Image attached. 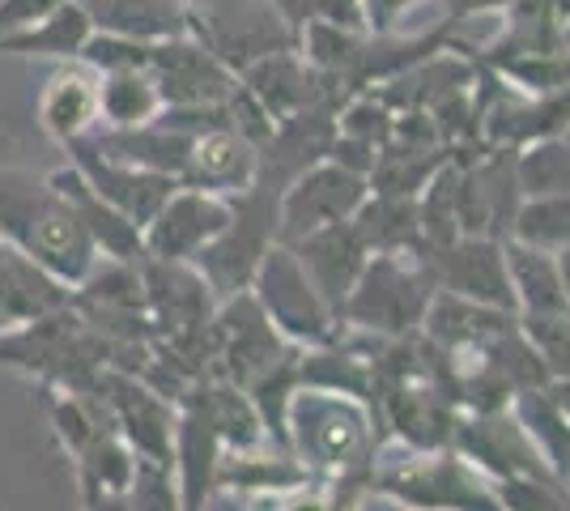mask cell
Wrapping results in <instances>:
<instances>
[{
    "label": "cell",
    "instance_id": "cell-35",
    "mask_svg": "<svg viewBox=\"0 0 570 511\" xmlns=\"http://www.w3.org/2000/svg\"><path fill=\"white\" fill-rule=\"evenodd\" d=\"M567 39H570V30H567Z\"/></svg>",
    "mask_w": 570,
    "mask_h": 511
},
{
    "label": "cell",
    "instance_id": "cell-7",
    "mask_svg": "<svg viewBox=\"0 0 570 511\" xmlns=\"http://www.w3.org/2000/svg\"><path fill=\"white\" fill-rule=\"evenodd\" d=\"M191 35L217 51L235 73H243L273 51L298 48L303 26L285 13L282 0H235V4L191 9Z\"/></svg>",
    "mask_w": 570,
    "mask_h": 511
},
{
    "label": "cell",
    "instance_id": "cell-21",
    "mask_svg": "<svg viewBox=\"0 0 570 511\" xmlns=\"http://www.w3.org/2000/svg\"><path fill=\"white\" fill-rule=\"evenodd\" d=\"M570 0H511L502 9L499 35L481 48V56H507V51H541L570 43Z\"/></svg>",
    "mask_w": 570,
    "mask_h": 511
},
{
    "label": "cell",
    "instance_id": "cell-23",
    "mask_svg": "<svg viewBox=\"0 0 570 511\" xmlns=\"http://www.w3.org/2000/svg\"><path fill=\"white\" fill-rule=\"evenodd\" d=\"M98 98H102V124L98 128H145V124H154L167 111L163 90H158L149 69H111V73H102Z\"/></svg>",
    "mask_w": 570,
    "mask_h": 511
},
{
    "label": "cell",
    "instance_id": "cell-19",
    "mask_svg": "<svg viewBox=\"0 0 570 511\" xmlns=\"http://www.w3.org/2000/svg\"><path fill=\"white\" fill-rule=\"evenodd\" d=\"M81 4L95 30L141 43H163L191 30V9L184 0H81Z\"/></svg>",
    "mask_w": 570,
    "mask_h": 511
},
{
    "label": "cell",
    "instance_id": "cell-4",
    "mask_svg": "<svg viewBox=\"0 0 570 511\" xmlns=\"http://www.w3.org/2000/svg\"><path fill=\"white\" fill-rule=\"evenodd\" d=\"M371 490L409 508H502L499 487L455 448H409L404 461L375 464Z\"/></svg>",
    "mask_w": 570,
    "mask_h": 511
},
{
    "label": "cell",
    "instance_id": "cell-10",
    "mask_svg": "<svg viewBox=\"0 0 570 511\" xmlns=\"http://www.w3.org/2000/svg\"><path fill=\"white\" fill-rule=\"evenodd\" d=\"M230 218H235V200L230 196L179 184L163 200V209L145 222L141 230L145 256H158V261H196L230 226Z\"/></svg>",
    "mask_w": 570,
    "mask_h": 511
},
{
    "label": "cell",
    "instance_id": "cell-14",
    "mask_svg": "<svg viewBox=\"0 0 570 511\" xmlns=\"http://www.w3.org/2000/svg\"><path fill=\"white\" fill-rule=\"evenodd\" d=\"M298 252V265L307 268L311 286L324 294V303L336 312H345V298L354 294L357 277H362V268L366 261L375 256L366 239H362V230L350 222H333V226H324V230H311L307 239H298V244H289Z\"/></svg>",
    "mask_w": 570,
    "mask_h": 511
},
{
    "label": "cell",
    "instance_id": "cell-27",
    "mask_svg": "<svg viewBox=\"0 0 570 511\" xmlns=\"http://www.w3.org/2000/svg\"><path fill=\"white\" fill-rule=\"evenodd\" d=\"M507 239L546 247V252L567 247L570 244V196H523Z\"/></svg>",
    "mask_w": 570,
    "mask_h": 511
},
{
    "label": "cell",
    "instance_id": "cell-13",
    "mask_svg": "<svg viewBox=\"0 0 570 511\" xmlns=\"http://www.w3.org/2000/svg\"><path fill=\"white\" fill-rule=\"evenodd\" d=\"M256 179H261V146L252 137H243L230 116L196 128L179 184H191V188H205V193L235 200Z\"/></svg>",
    "mask_w": 570,
    "mask_h": 511
},
{
    "label": "cell",
    "instance_id": "cell-11",
    "mask_svg": "<svg viewBox=\"0 0 570 511\" xmlns=\"http://www.w3.org/2000/svg\"><path fill=\"white\" fill-rule=\"evenodd\" d=\"M422 265L430 268L439 291L473 298V303H485V307L515 312V291H511V268H507V244L502 239L460 235L455 244L422 252Z\"/></svg>",
    "mask_w": 570,
    "mask_h": 511
},
{
    "label": "cell",
    "instance_id": "cell-1",
    "mask_svg": "<svg viewBox=\"0 0 570 511\" xmlns=\"http://www.w3.org/2000/svg\"><path fill=\"white\" fill-rule=\"evenodd\" d=\"M285 443L307 473L336 478V490H350L354 478L371 487L375 473V405L366 396L320 384H298L285 417Z\"/></svg>",
    "mask_w": 570,
    "mask_h": 511
},
{
    "label": "cell",
    "instance_id": "cell-15",
    "mask_svg": "<svg viewBox=\"0 0 570 511\" xmlns=\"http://www.w3.org/2000/svg\"><path fill=\"white\" fill-rule=\"evenodd\" d=\"M98 73L86 60H60V69L48 77L43 95H39V128L51 141L69 146L90 137L102 124V98H98Z\"/></svg>",
    "mask_w": 570,
    "mask_h": 511
},
{
    "label": "cell",
    "instance_id": "cell-31",
    "mask_svg": "<svg viewBox=\"0 0 570 511\" xmlns=\"http://www.w3.org/2000/svg\"><path fill=\"white\" fill-rule=\"evenodd\" d=\"M553 256H558V273H562V291H567V298H570V244L558 247Z\"/></svg>",
    "mask_w": 570,
    "mask_h": 511
},
{
    "label": "cell",
    "instance_id": "cell-6",
    "mask_svg": "<svg viewBox=\"0 0 570 511\" xmlns=\"http://www.w3.org/2000/svg\"><path fill=\"white\" fill-rule=\"evenodd\" d=\"M298 345L282 337V328L268 320L261 298L252 291H238L235 298L217 303L209 320V358L217 363V375L238 389H252L261 375H268L277 363H285Z\"/></svg>",
    "mask_w": 570,
    "mask_h": 511
},
{
    "label": "cell",
    "instance_id": "cell-16",
    "mask_svg": "<svg viewBox=\"0 0 570 511\" xmlns=\"http://www.w3.org/2000/svg\"><path fill=\"white\" fill-rule=\"evenodd\" d=\"M226 456V443L214 431V422L200 414L191 401H184L175 422V487L179 508H205L217 490V464Z\"/></svg>",
    "mask_w": 570,
    "mask_h": 511
},
{
    "label": "cell",
    "instance_id": "cell-2",
    "mask_svg": "<svg viewBox=\"0 0 570 511\" xmlns=\"http://www.w3.org/2000/svg\"><path fill=\"white\" fill-rule=\"evenodd\" d=\"M0 235L69 286H81L86 273L98 265V247L86 222L77 218L69 196L51 184V175L39 179L30 170L0 167Z\"/></svg>",
    "mask_w": 570,
    "mask_h": 511
},
{
    "label": "cell",
    "instance_id": "cell-5",
    "mask_svg": "<svg viewBox=\"0 0 570 511\" xmlns=\"http://www.w3.org/2000/svg\"><path fill=\"white\" fill-rule=\"evenodd\" d=\"M252 294L261 298L268 320L282 328V337L294 341L298 350L333 345L345 337V324L324 303V294L311 286L307 268L298 265V252L289 244H273L264 252L261 268L252 277Z\"/></svg>",
    "mask_w": 570,
    "mask_h": 511
},
{
    "label": "cell",
    "instance_id": "cell-17",
    "mask_svg": "<svg viewBox=\"0 0 570 511\" xmlns=\"http://www.w3.org/2000/svg\"><path fill=\"white\" fill-rule=\"evenodd\" d=\"M51 184L69 196V205L77 209V218L86 222V230H90V239H95L98 256H107V261H141L145 256L141 226H137L132 218H124L111 200H102L72 163H65L60 170H51Z\"/></svg>",
    "mask_w": 570,
    "mask_h": 511
},
{
    "label": "cell",
    "instance_id": "cell-34",
    "mask_svg": "<svg viewBox=\"0 0 570 511\" xmlns=\"http://www.w3.org/2000/svg\"><path fill=\"white\" fill-rule=\"evenodd\" d=\"M9 324H13V320L4 316V312H0V333H4V328H9Z\"/></svg>",
    "mask_w": 570,
    "mask_h": 511
},
{
    "label": "cell",
    "instance_id": "cell-25",
    "mask_svg": "<svg viewBox=\"0 0 570 511\" xmlns=\"http://www.w3.org/2000/svg\"><path fill=\"white\" fill-rule=\"evenodd\" d=\"M515 417L523 422L528 439L537 443V452L546 456V464L570 482V417L562 414V405L553 401L549 384H537V389H523L515 401H511Z\"/></svg>",
    "mask_w": 570,
    "mask_h": 511
},
{
    "label": "cell",
    "instance_id": "cell-20",
    "mask_svg": "<svg viewBox=\"0 0 570 511\" xmlns=\"http://www.w3.org/2000/svg\"><path fill=\"white\" fill-rule=\"evenodd\" d=\"M95 35V22L81 0H60L39 22L22 26L13 35H0V51L9 56H43V60H81V51Z\"/></svg>",
    "mask_w": 570,
    "mask_h": 511
},
{
    "label": "cell",
    "instance_id": "cell-24",
    "mask_svg": "<svg viewBox=\"0 0 570 511\" xmlns=\"http://www.w3.org/2000/svg\"><path fill=\"white\" fill-rule=\"evenodd\" d=\"M354 226L371 252H422V222L417 196L371 193L354 214Z\"/></svg>",
    "mask_w": 570,
    "mask_h": 511
},
{
    "label": "cell",
    "instance_id": "cell-8",
    "mask_svg": "<svg viewBox=\"0 0 570 511\" xmlns=\"http://www.w3.org/2000/svg\"><path fill=\"white\" fill-rule=\"evenodd\" d=\"M371 196V179L341 167L333 158H320L298 170L277 205V244H298L311 230H324L333 222H350Z\"/></svg>",
    "mask_w": 570,
    "mask_h": 511
},
{
    "label": "cell",
    "instance_id": "cell-26",
    "mask_svg": "<svg viewBox=\"0 0 570 511\" xmlns=\"http://www.w3.org/2000/svg\"><path fill=\"white\" fill-rule=\"evenodd\" d=\"M515 179L523 196H570V132L515 149Z\"/></svg>",
    "mask_w": 570,
    "mask_h": 511
},
{
    "label": "cell",
    "instance_id": "cell-33",
    "mask_svg": "<svg viewBox=\"0 0 570 511\" xmlns=\"http://www.w3.org/2000/svg\"><path fill=\"white\" fill-rule=\"evenodd\" d=\"M188 9H209V4H235V0H184Z\"/></svg>",
    "mask_w": 570,
    "mask_h": 511
},
{
    "label": "cell",
    "instance_id": "cell-22",
    "mask_svg": "<svg viewBox=\"0 0 570 511\" xmlns=\"http://www.w3.org/2000/svg\"><path fill=\"white\" fill-rule=\"evenodd\" d=\"M72 461H77V482H81V494H86L90 508L132 494L137 464H141L132 443L119 435V426H107L98 439H90Z\"/></svg>",
    "mask_w": 570,
    "mask_h": 511
},
{
    "label": "cell",
    "instance_id": "cell-12",
    "mask_svg": "<svg viewBox=\"0 0 570 511\" xmlns=\"http://www.w3.org/2000/svg\"><path fill=\"white\" fill-rule=\"evenodd\" d=\"M65 149H69L72 167L86 175V184H90L102 200H111L124 218L137 222L141 230H145V222L163 209V200L179 188L175 175H163V170H149V167L128 163V158H116V154L98 149L90 137L69 141Z\"/></svg>",
    "mask_w": 570,
    "mask_h": 511
},
{
    "label": "cell",
    "instance_id": "cell-18",
    "mask_svg": "<svg viewBox=\"0 0 570 511\" xmlns=\"http://www.w3.org/2000/svg\"><path fill=\"white\" fill-rule=\"evenodd\" d=\"M507 244V268H511V291H515V312L520 320H558L570 316V298L562 291L558 256L546 247L502 239Z\"/></svg>",
    "mask_w": 570,
    "mask_h": 511
},
{
    "label": "cell",
    "instance_id": "cell-9",
    "mask_svg": "<svg viewBox=\"0 0 570 511\" xmlns=\"http://www.w3.org/2000/svg\"><path fill=\"white\" fill-rule=\"evenodd\" d=\"M149 73L163 90L167 107L179 111H209V107H230V98L238 95L243 77L209 51L196 35H179V39H163L154 43L149 56Z\"/></svg>",
    "mask_w": 570,
    "mask_h": 511
},
{
    "label": "cell",
    "instance_id": "cell-28",
    "mask_svg": "<svg viewBox=\"0 0 570 511\" xmlns=\"http://www.w3.org/2000/svg\"><path fill=\"white\" fill-rule=\"evenodd\" d=\"M298 13H303V22L371 30V22H366V4H362V0H298Z\"/></svg>",
    "mask_w": 570,
    "mask_h": 511
},
{
    "label": "cell",
    "instance_id": "cell-3",
    "mask_svg": "<svg viewBox=\"0 0 570 511\" xmlns=\"http://www.w3.org/2000/svg\"><path fill=\"white\" fill-rule=\"evenodd\" d=\"M434 291L439 286L417 252H375L345 298L341 324L375 341L413 337L426 324Z\"/></svg>",
    "mask_w": 570,
    "mask_h": 511
},
{
    "label": "cell",
    "instance_id": "cell-30",
    "mask_svg": "<svg viewBox=\"0 0 570 511\" xmlns=\"http://www.w3.org/2000/svg\"><path fill=\"white\" fill-rule=\"evenodd\" d=\"M511 0H443L448 22H469V18H485V13H502Z\"/></svg>",
    "mask_w": 570,
    "mask_h": 511
},
{
    "label": "cell",
    "instance_id": "cell-32",
    "mask_svg": "<svg viewBox=\"0 0 570 511\" xmlns=\"http://www.w3.org/2000/svg\"><path fill=\"white\" fill-rule=\"evenodd\" d=\"M282 9L289 13V18H294V22L303 26V13H298V0H282Z\"/></svg>",
    "mask_w": 570,
    "mask_h": 511
},
{
    "label": "cell",
    "instance_id": "cell-29",
    "mask_svg": "<svg viewBox=\"0 0 570 511\" xmlns=\"http://www.w3.org/2000/svg\"><path fill=\"white\" fill-rule=\"evenodd\" d=\"M371 30H404L409 13H417L426 0H362Z\"/></svg>",
    "mask_w": 570,
    "mask_h": 511
}]
</instances>
